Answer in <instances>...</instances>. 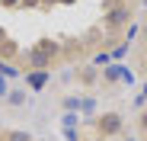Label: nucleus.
Here are the masks:
<instances>
[{
	"label": "nucleus",
	"instance_id": "7ed1b4c3",
	"mask_svg": "<svg viewBox=\"0 0 147 141\" xmlns=\"http://www.w3.org/2000/svg\"><path fill=\"white\" fill-rule=\"evenodd\" d=\"M102 22H106V29H121V26H128V22H131V10H128V3H115V7L102 16Z\"/></svg>",
	"mask_w": 147,
	"mask_h": 141
},
{
	"label": "nucleus",
	"instance_id": "423d86ee",
	"mask_svg": "<svg viewBox=\"0 0 147 141\" xmlns=\"http://www.w3.org/2000/svg\"><path fill=\"white\" fill-rule=\"evenodd\" d=\"M96 70H99V67H93V64H90V67H80L77 80H80L83 87H93V83H96Z\"/></svg>",
	"mask_w": 147,
	"mask_h": 141
},
{
	"label": "nucleus",
	"instance_id": "2eb2a0df",
	"mask_svg": "<svg viewBox=\"0 0 147 141\" xmlns=\"http://www.w3.org/2000/svg\"><path fill=\"white\" fill-rule=\"evenodd\" d=\"M112 3H128V0H112Z\"/></svg>",
	"mask_w": 147,
	"mask_h": 141
},
{
	"label": "nucleus",
	"instance_id": "f03ea898",
	"mask_svg": "<svg viewBox=\"0 0 147 141\" xmlns=\"http://www.w3.org/2000/svg\"><path fill=\"white\" fill-rule=\"evenodd\" d=\"M121 125H125V119H121L118 112H102L99 119H96V132H99L102 138H112L121 132Z\"/></svg>",
	"mask_w": 147,
	"mask_h": 141
},
{
	"label": "nucleus",
	"instance_id": "6e6552de",
	"mask_svg": "<svg viewBox=\"0 0 147 141\" xmlns=\"http://www.w3.org/2000/svg\"><path fill=\"white\" fill-rule=\"evenodd\" d=\"M0 138H3V141H32V135H29V132H16V128L0 132Z\"/></svg>",
	"mask_w": 147,
	"mask_h": 141
},
{
	"label": "nucleus",
	"instance_id": "f8f14e48",
	"mask_svg": "<svg viewBox=\"0 0 147 141\" xmlns=\"http://www.w3.org/2000/svg\"><path fill=\"white\" fill-rule=\"evenodd\" d=\"M138 125H141V132H144V135H147V109H144V112H141V115H138Z\"/></svg>",
	"mask_w": 147,
	"mask_h": 141
},
{
	"label": "nucleus",
	"instance_id": "4468645a",
	"mask_svg": "<svg viewBox=\"0 0 147 141\" xmlns=\"http://www.w3.org/2000/svg\"><path fill=\"white\" fill-rule=\"evenodd\" d=\"M0 7H3V10H16L19 0H0Z\"/></svg>",
	"mask_w": 147,
	"mask_h": 141
},
{
	"label": "nucleus",
	"instance_id": "f3484780",
	"mask_svg": "<svg viewBox=\"0 0 147 141\" xmlns=\"http://www.w3.org/2000/svg\"><path fill=\"white\" fill-rule=\"evenodd\" d=\"M125 141H134V138H125Z\"/></svg>",
	"mask_w": 147,
	"mask_h": 141
},
{
	"label": "nucleus",
	"instance_id": "dca6fc26",
	"mask_svg": "<svg viewBox=\"0 0 147 141\" xmlns=\"http://www.w3.org/2000/svg\"><path fill=\"white\" fill-rule=\"evenodd\" d=\"M144 35H147V26H144Z\"/></svg>",
	"mask_w": 147,
	"mask_h": 141
},
{
	"label": "nucleus",
	"instance_id": "f257e3e1",
	"mask_svg": "<svg viewBox=\"0 0 147 141\" xmlns=\"http://www.w3.org/2000/svg\"><path fill=\"white\" fill-rule=\"evenodd\" d=\"M58 55H61V45L55 39H38L35 48L29 52V70H48Z\"/></svg>",
	"mask_w": 147,
	"mask_h": 141
},
{
	"label": "nucleus",
	"instance_id": "9d476101",
	"mask_svg": "<svg viewBox=\"0 0 147 141\" xmlns=\"http://www.w3.org/2000/svg\"><path fill=\"white\" fill-rule=\"evenodd\" d=\"M74 125H80V115L77 112H64V128H74Z\"/></svg>",
	"mask_w": 147,
	"mask_h": 141
},
{
	"label": "nucleus",
	"instance_id": "20e7f679",
	"mask_svg": "<svg viewBox=\"0 0 147 141\" xmlns=\"http://www.w3.org/2000/svg\"><path fill=\"white\" fill-rule=\"evenodd\" d=\"M48 80H51V70H26V87L32 93H42L48 87Z\"/></svg>",
	"mask_w": 147,
	"mask_h": 141
},
{
	"label": "nucleus",
	"instance_id": "0eeeda50",
	"mask_svg": "<svg viewBox=\"0 0 147 141\" xmlns=\"http://www.w3.org/2000/svg\"><path fill=\"white\" fill-rule=\"evenodd\" d=\"M7 103L19 109V106H26V103H29V96H26V90H10V93H7Z\"/></svg>",
	"mask_w": 147,
	"mask_h": 141
},
{
	"label": "nucleus",
	"instance_id": "39448f33",
	"mask_svg": "<svg viewBox=\"0 0 147 141\" xmlns=\"http://www.w3.org/2000/svg\"><path fill=\"white\" fill-rule=\"evenodd\" d=\"M19 58V45L7 35V39H0V61H16Z\"/></svg>",
	"mask_w": 147,
	"mask_h": 141
},
{
	"label": "nucleus",
	"instance_id": "1a4fd4ad",
	"mask_svg": "<svg viewBox=\"0 0 147 141\" xmlns=\"http://www.w3.org/2000/svg\"><path fill=\"white\" fill-rule=\"evenodd\" d=\"M61 106H64V112H80V109H83V100H80V96H64Z\"/></svg>",
	"mask_w": 147,
	"mask_h": 141
},
{
	"label": "nucleus",
	"instance_id": "ddd939ff",
	"mask_svg": "<svg viewBox=\"0 0 147 141\" xmlns=\"http://www.w3.org/2000/svg\"><path fill=\"white\" fill-rule=\"evenodd\" d=\"M7 93H10V83H7V77H0V100H3Z\"/></svg>",
	"mask_w": 147,
	"mask_h": 141
},
{
	"label": "nucleus",
	"instance_id": "9b49d317",
	"mask_svg": "<svg viewBox=\"0 0 147 141\" xmlns=\"http://www.w3.org/2000/svg\"><path fill=\"white\" fill-rule=\"evenodd\" d=\"M19 7H22V10H38L42 0H19Z\"/></svg>",
	"mask_w": 147,
	"mask_h": 141
}]
</instances>
